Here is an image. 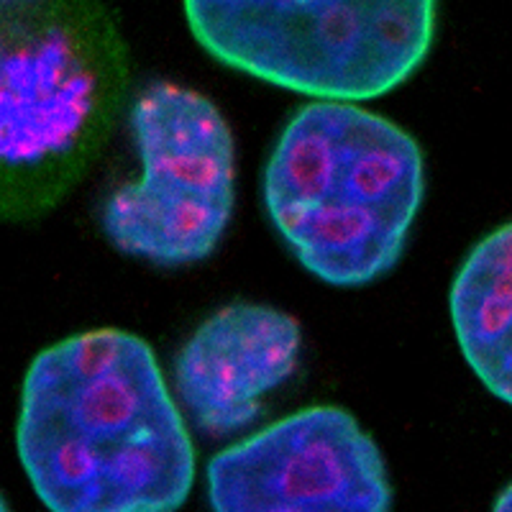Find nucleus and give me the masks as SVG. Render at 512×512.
Listing matches in <instances>:
<instances>
[{"label":"nucleus","mask_w":512,"mask_h":512,"mask_svg":"<svg viewBox=\"0 0 512 512\" xmlns=\"http://www.w3.org/2000/svg\"><path fill=\"white\" fill-rule=\"evenodd\" d=\"M16 448L49 512H177L195 484V443L157 356L118 328L31 361Z\"/></svg>","instance_id":"nucleus-1"},{"label":"nucleus","mask_w":512,"mask_h":512,"mask_svg":"<svg viewBox=\"0 0 512 512\" xmlns=\"http://www.w3.org/2000/svg\"><path fill=\"white\" fill-rule=\"evenodd\" d=\"M425 195L418 141L346 100H315L287 121L264 167V205L320 282L361 287L400 262Z\"/></svg>","instance_id":"nucleus-2"},{"label":"nucleus","mask_w":512,"mask_h":512,"mask_svg":"<svg viewBox=\"0 0 512 512\" xmlns=\"http://www.w3.org/2000/svg\"><path fill=\"white\" fill-rule=\"evenodd\" d=\"M126 49L93 0L0 16V216L47 210L98 157L126 93Z\"/></svg>","instance_id":"nucleus-3"},{"label":"nucleus","mask_w":512,"mask_h":512,"mask_svg":"<svg viewBox=\"0 0 512 512\" xmlns=\"http://www.w3.org/2000/svg\"><path fill=\"white\" fill-rule=\"evenodd\" d=\"M200 47L236 72L315 100H372L418 72L438 0H185Z\"/></svg>","instance_id":"nucleus-4"},{"label":"nucleus","mask_w":512,"mask_h":512,"mask_svg":"<svg viewBox=\"0 0 512 512\" xmlns=\"http://www.w3.org/2000/svg\"><path fill=\"white\" fill-rule=\"evenodd\" d=\"M141 172L103 208L118 251L162 267L208 259L236 205V144L218 105L198 90L152 82L131 113Z\"/></svg>","instance_id":"nucleus-5"},{"label":"nucleus","mask_w":512,"mask_h":512,"mask_svg":"<svg viewBox=\"0 0 512 512\" xmlns=\"http://www.w3.org/2000/svg\"><path fill=\"white\" fill-rule=\"evenodd\" d=\"M205 479L213 512H392L382 451L336 405L297 410L223 448Z\"/></svg>","instance_id":"nucleus-6"},{"label":"nucleus","mask_w":512,"mask_h":512,"mask_svg":"<svg viewBox=\"0 0 512 512\" xmlns=\"http://www.w3.org/2000/svg\"><path fill=\"white\" fill-rule=\"evenodd\" d=\"M303 333L292 315L262 303H231L205 318L172 364L182 408L208 436L244 431L262 400L292 377Z\"/></svg>","instance_id":"nucleus-7"},{"label":"nucleus","mask_w":512,"mask_h":512,"mask_svg":"<svg viewBox=\"0 0 512 512\" xmlns=\"http://www.w3.org/2000/svg\"><path fill=\"white\" fill-rule=\"evenodd\" d=\"M466 364L512 408V221L487 233L461 262L448 295Z\"/></svg>","instance_id":"nucleus-8"},{"label":"nucleus","mask_w":512,"mask_h":512,"mask_svg":"<svg viewBox=\"0 0 512 512\" xmlns=\"http://www.w3.org/2000/svg\"><path fill=\"white\" fill-rule=\"evenodd\" d=\"M44 0H0V16H11V13L26 11L31 6H39Z\"/></svg>","instance_id":"nucleus-9"},{"label":"nucleus","mask_w":512,"mask_h":512,"mask_svg":"<svg viewBox=\"0 0 512 512\" xmlns=\"http://www.w3.org/2000/svg\"><path fill=\"white\" fill-rule=\"evenodd\" d=\"M492 512H512V482L502 489L500 497L492 505Z\"/></svg>","instance_id":"nucleus-10"},{"label":"nucleus","mask_w":512,"mask_h":512,"mask_svg":"<svg viewBox=\"0 0 512 512\" xmlns=\"http://www.w3.org/2000/svg\"><path fill=\"white\" fill-rule=\"evenodd\" d=\"M0 512H11V510H8L6 500H3V495H0Z\"/></svg>","instance_id":"nucleus-11"}]
</instances>
